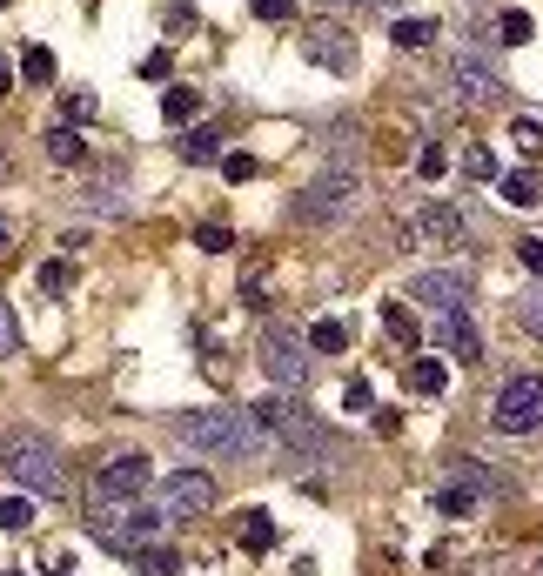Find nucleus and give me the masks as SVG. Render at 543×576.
Here are the masks:
<instances>
[{
  "instance_id": "2eb2a0df",
  "label": "nucleus",
  "mask_w": 543,
  "mask_h": 576,
  "mask_svg": "<svg viewBox=\"0 0 543 576\" xmlns=\"http://www.w3.org/2000/svg\"><path fill=\"white\" fill-rule=\"evenodd\" d=\"M383 329H389V342H396V349H423V315L416 309H403V302H383Z\"/></svg>"
},
{
  "instance_id": "2f4dec72",
  "label": "nucleus",
  "mask_w": 543,
  "mask_h": 576,
  "mask_svg": "<svg viewBox=\"0 0 543 576\" xmlns=\"http://www.w3.org/2000/svg\"><path fill=\"white\" fill-rule=\"evenodd\" d=\"M34 523V503L27 496H0V530H27Z\"/></svg>"
},
{
  "instance_id": "39448f33",
  "label": "nucleus",
  "mask_w": 543,
  "mask_h": 576,
  "mask_svg": "<svg viewBox=\"0 0 543 576\" xmlns=\"http://www.w3.org/2000/svg\"><path fill=\"white\" fill-rule=\"evenodd\" d=\"M255 362H262L269 389H309V369H316L309 335L289 329V322H269V329H262V342H255Z\"/></svg>"
},
{
  "instance_id": "f3484780",
  "label": "nucleus",
  "mask_w": 543,
  "mask_h": 576,
  "mask_svg": "<svg viewBox=\"0 0 543 576\" xmlns=\"http://www.w3.org/2000/svg\"><path fill=\"white\" fill-rule=\"evenodd\" d=\"M409 389H416V396H443V389H450V369L436 362V349L430 355L416 349V362H409Z\"/></svg>"
},
{
  "instance_id": "f8f14e48",
  "label": "nucleus",
  "mask_w": 543,
  "mask_h": 576,
  "mask_svg": "<svg viewBox=\"0 0 543 576\" xmlns=\"http://www.w3.org/2000/svg\"><path fill=\"white\" fill-rule=\"evenodd\" d=\"M450 74H456V101H470V108H476V101H497V94H503V74L483 61V54H456Z\"/></svg>"
},
{
  "instance_id": "7c9ffc66",
  "label": "nucleus",
  "mask_w": 543,
  "mask_h": 576,
  "mask_svg": "<svg viewBox=\"0 0 543 576\" xmlns=\"http://www.w3.org/2000/svg\"><path fill=\"white\" fill-rule=\"evenodd\" d=\"M195 248H208V255H228V248H235V228L202 222V228H195Z\"/></svg>"
},
{
  "instance_id": "a878e982",
  "label": "nucleus",
  "mask_w": 543,
  "mask_h": 576,
  "mask_svg": "<svg viewBox=\"0 0 543 576\" xmlns=\"http://www.w3.org/2000/svg\"><path fill=\"white\" fill-rule=\"evenodd\" d=\"M269 543H275L269 510H249V516H242V550H269Z\"/></svg>"
},
{
  "instance_id": "f704fd0d",
  "label": "nucleus",
  "mask_w": 543,
  "mask_h": 576,
  "mask_svg": "<svg viewBox=\"0 0 543 576\" xmlns=\"http://www.w3.org/2000/svg\"><path fill=\"white\" fill-rule=\"evenodd\" d=\"M41 288L47 295H68L74 288V262H41Z\"/></svg>"
},
{
  "instance_id": "a211bd4d",
  "label": "nucleus",
  "mask_w": 543,
  "mask_h": 576,
  "mask_svg": "<svg viewBox=\"0 0 543 576\" xmlns=\"http://www.w3.org/2000/svg\"><path fill=\"white\" fill-rule=\"evenodd\" d=\"M476 496H483V489H476L470 476H456V483H443V489H436L430 503H436V516H470V510H476Z\"/></svg>"
},
{
  "instance_id": "58836bf2",
  "label": "nucleus",
  "mask_w": 543,
  "mask_h": 576,
  "mask_svg": "<svg viewBox=\"0 0 543 576\" xmlns=\"http://www.w3.org/2000/svg\"><path fill=\"white\" fill-rule=\"evenodd\" d=\"M88 208H94V215H128L121 188H88Z\"/></svg>"
},
{
  "instance_id": "423d86ee",
  "label": "nucleus",
  "mask_w": 543,
  "mask_h": 576,
  "mask_svg": "<svg viewBox=\"0 0 543 576\" xmlns=\"http://www.w3.org/2000/svg\"><path fill=\"white\" fill-rule=\"evenodd\" d=\"M88 536L128 556V550H141V543H155V536H161V516H155V510H121V503H101V496H94Z\"/></svg>"
},
{
  "instance_id": "412c9836",
  "label": "nucleus",
  "mask_w": 543,
  "mask_h": 576,
  "mask_svg": "<svg viewBox=\"0 0 543 576\" xmlns=\"http://www.w3.org/2000/svg\"><path fill=\"white\" fill-rule=\"evenodd\" d=\"M497 41H503V47L537 41V14H530V7H503V14H497Z\"/></svg>"
},
{
  "instance_id": "c03bdc74",
  "label": "nucleus",
  "mask_w": 543,
  "mask_h": 576,
  "mask_svg": "<svg viewBox=\"0 0 543 576\" xmlns=\"http://www.w3.org/2000/svg\"><path fill=\"white\" fill-rule=\"evenodd\" d=\"M0 355H21V329H14V315L0 302Z\"/></svg>"
},
{
  "instance_id": "4c0bfd02",
  "label": "nucleus",
  "mask_w": 543,
  "mask_h": 576,
  "mask_svg": "<svg viewBox=\"0 0 543 576\" xmlns=\"http://www.w3.org/2000/svg\"><path fill=\"white\" fill-rule=\"evenodd\" d=\"M510 141H517L523 155H537V161H543V128H537V121H510Z\"/></svg>"
},
{
  "instance_id": "49530a36",
  "label": "nucleus",
  "mask_w": 543,
  "mask_h": 576,
  "mask_svg": "<svg viewBox=\"0 0 543 576\" xmlns=\"http://www.w3.org/2000/svg\"><path fill=\"white\" fill-rule=\"evenodd\" d=\"M88 114H94V94L74 88V94H68V121H88Z\"/></svg>"
},
{
  "instance_id": "c85d7f7f",
  "label": "nucleus",
  "mask_w": 543,
  "mask_h": 576,
  "mask_svg": "<svg viewBox=\"0 0 543 576\" xmlns=\"http://www.w3.org/2000/svg\"><path fill=\"white\" fill-rule=\"evenodd\" d=\"M329 148L342 168H356V121H329Z\"/></svg>"
},
{
  "instance_id": "5701e85b",
  "label": "nucleus",
  "mask_w": 543,
  "mask_h": 576,
  "mask_svg": "<svg viewBox=\"0 0 543 576\" xmlns=\"http://www.w3.org/2000/svg\"><path fill=\"white\" fill-rule=\"evenodd\" d=\"M436 34H443L436 21H396V27H389V41L409 47V54H416V47H436Z\"/></svg>"
},
{
  "instance_id": "a18cd8bd",
  "label": "nucleus",
  "mask_w": 543,
  "mask_h": 576,
  "mask_svg": "<svg viewBox=\"0 0 543 576\" xmlns=\"http://www.w3.org/2000/svg\"><path fill=\"white\" fill-rule=\"evenodd\" d=\"M517 262L530 268V275H543V242H537V235H523V242H517Z\"/></svg>"
},
{
  "instance_id": "b1692460",
  "label": "nucleus",
  "mask_w": 543,
  "mask_h": 576,
  "mask_svg": "<svg viewBox=\"0 0 543 576\" xmlns=\"http://www.w3.org/2000/svg\"><path fill=\"white\" fill-rule=\"evenodd\" d=\"M349 349V322H316L309 329V355H342Z\"/></svg>"
},
{
  "instance_id": "4468645a",
  "label": "nucleus",
  "mask_w": 543,
  "mask_h": 576,
  "mask_svg": "<svg viewBox=\"0 0 543 576\" xmlns=\"http://www.w3.org/2000/svg\"><path fill=\"white\" fill-rule=\"evenodd\" d=\"M416 242H423V248H463V215H456L450 201H423V215H416Z\"/></svg>"
},
{
  "instance_id": "e433bc0d",
  "label": "nucleus",
  "mask_w": 543,
  "mask_h": 576,
  "mask_svg": "<svg viewBox=\"0 0 543 576\" xmlns=\"http://www.w3.org/2000/svg\"><path fill=\"white\" fill-rule=\"evenodd\" d=\"M316 7H329V14H389L396 0H316Z\"/></svg>"
},
{
  "instance_id": "09e8293b",
  "label": "nucleus",
  "mask_w": 543,
  "mask_h": 576,
  "mask_svg": "<svg viewBox=\"0 0 543 576\" xmlns=\"http://www.w3.org/2000/svg\"><path fill=\"white\" fill-rule=\"evenodd\" d=\"M0 255H7V222H0Z\"/></svg>"
},
{
  "instance_id": "7ed1b4c3",
  "label": "nucleus",
  "mask_w": 543,
  "mask_h": 576,
  "mask_svg": "<svg viewBox=\"0 0 543 576\" xmlns=\"http://www.w3.org/2000/svg\"><path fill=\"white\" fill-rule=\"evenodd\" d=\"M255 429L275 436V443H289L295 456H322V449H329V429L295 402V389H269V396L255 402Z\"/></svg>"
},
{
  "instance_id": "3c124183",
  "label": "nucleus",
  "mask_w": 543,
  "mask_h": 576,
  "mask_svg": "<svg viewBox=\"0 0 543 576\" xmlns=\"http://www.w3.org/2000/svg\"><path fill=\"white\" fill-rule=\"evenodd\" d=\"M537 576H543V556H537Z\"/></svg>"
},
{
  "instance_id": "72a5a7b5",
  "label": "nucleus",
  "mask_w": 543,
  "mask_h": 576,
  "mask_svg": "<svg viewBox=\"0 0 543 576\" xmlns=\"http://www.w3.org/2000/svg\"><path fill=\"white\" fill-rule=\"evenodd\" d=\"M161 27H168V34H195V7H188V0H168V7H161Z\"/></svg>"
},
{
  "instance_id": "4be33fe9",
  "label": "nucleus",
  "mask_w": 543,
  "mask_h": 576,
  "mask_svg": "<svg viewBox=\"0 0 543 576\" xmlns=\"http://www.w3.org/2000/svg\"><path fill=\"white\" fill-rule=\"evenodd\" d=\"M195 114H202V94H195V88H168V94H161V121H175V128H188Z\"/></svg>"
},
{
  "instance_id": "bb28decb",
  "label": "nucleus",
  "mask_w": 543,
  "mask_h": 576,
  "mask_svg": "<svg viewBox=\"0 0 543 576\" xmlns=\"http://www.w3.org/2000/svg\"><path fill=\"white\" fill-rule=\"evenodd\" d=\"M503 181V201H510V208H530V201H537V175H530V168H517V175H497Z\"/></svg>"
},
{
  "instance_id": "dca6fc26",
  "label": "nucleus",
  "mask_w": 543,
  "mask_h": 576,
  "mask_svg": "<svg viewBox=\"0 0 543 576\" xmlns=\"http://www.w3.org/2000/svg\"><path fill=\"white\" fill-rule=\"evenodd\" d=\"M41 148H47V161H54V168H81V161H88V141H81L74 128H47Z\"/></svg>"
},
{
  "instance_id": "f03ea898",
  "label": "nucleus",
  "mask_w": 543,
  "mask_h": 576,
  "mask_svg": "<svg viewBox=\"0 0 543 576\" xmlns=\"http://www.w3.org/2000/svg\"><path fill=\"white\" fill-rule=\"evenodd\" d=\"M0 469H7V476H14L21 489H34V496H61V489H68L61 449L47 443V436H34V429H14V436H0Z\"/></svg>"
},
{
  "instance_id": "f257e3e1",
  "label": "nucleus",
  "mask_w": 543,
  "mask_h": 576,
  "mask_svg": "<svg viewBox=\"0 0 543 576\" xmlns=\"http://www.w3.org/2000/svg\"><path fill=\"white\" fill-rule=\"evenodd\" d=\"M175 436L188 449H202V456H222V463H249V456H262V429H255V416H242V409H181L175 416Z\"/></svg>"
},
{
  "instance_id": "473e14b6",
  "label": "nucleus",
  "mask_w": 543,
  "mask_h": 576,
  "mask_svg": "<svg viewBox=\"0 0 543 576\" xmlns=\"http://www.w3.org/2000/svg\"><path fill=\"white\" fill-rule=\"evenodd\" d=\"M517 322H523V329H530V335L543 342V288H530V295L517 302Z\"/></svg>"
},
{
  "instance_id": "8fccbe9b",
  "label": "nucleus",
  "mask_w": 543,
  "mask_h": 576,
  "mask_svg": "<svg viewBox=\"0 0 543 576\" xmlns=\"http://www.w3.org/2000/svg\"><path fill=\"white\" fill-rule=\"evenodd\" d=\"M0 576H21V570H0Z\"/></svg>"
},
{
  "instance_id": "ddd939ff",
  "label": "nucleus",
  "mask_w": 543,
  "mask_h": 576,
  "mask_svg": "<svg viewBox=\"0 0 543 576\" xmlns=\"http://www.w3.org/2000/svg\"><path fill=\"white\" fill-rule=\"evenodd\" d=\"M302 54H309L316 67H329V74H356V41H349V34H342L336 21L316 27V34L302 41Z\"/></svg>"
},
{
  "instance_id": "9b49d317",
  "label": "nucleus",
  "mask_w": 543,
  "mask_h": 576,
  "mask_svg": "<svg viewBox=\"0 0 543 576\" xmlns=\"http://www.w3.org/2000/svg\"><path fill=\"white\" fill-rule=\"evenodd\" d=\"M470 295H476L470 268H423V275H416V302H430V315L470 309Z\"/></svg>"
},
{
  "instance_id": "6ab92c4d",
  "label": "nucleus",
  "mask_w": 543,
  "mask_h": 576,
  "mask_svg": "<svg viewBox=\"0 0 543 576\" xmlns=\"http://www.w3.org/2000/svg\"><path fill=\"white\" fill-rule=\"evenodd\" d=\"M181 161H188V168L222 161V134H215V128H188V134H181Z\"/></svg>"
},
{
  "instance_id": "9d476101",
  "label": "nucleus",
  "mask_w": 543,
  "mask_h": 576,
  "mask_svg": "<svg viewBox=\"0 0 543 576\" xmlns=\"http://www.w3.org/2000/svg\"><path fill=\"white\" fill-rule=\"evenodd\" d=\"M148 489H155L148 456H114V463L94 469V496H101V503H135V496H148Z\"/></svg>"
},
{
  "instance_id": "1a4fd4ad",
  "label": "nucleus",
  "mask_w": 543,
  "mask_h": 576,
  "mask_svg": "<svg viewBox=\"0 0 543 576\" xmlns=\"http://www.w3.org/2000/svg\"><path fill=\"white\" fill-rule=\"evenodd\" d=\"M423 342H430V349H450L456 362H470V369H483V335H476L470 309H443V315H430V322H423Z\"/></svg>"
},
{
  "instance_id": "a19ab883",
  "label": "nucleus",
  "mask_w": 543,
  "mask_h": 576,
  "mask_svg": "<svg viewBox=\"0 0 543 576\" xmlns=\"http://www.w3.org/2000/svg\"><path fill=\"white\" fill-rule=\"evenodd\" d=\"M443 168H450V155H443V148H436V141H430V148L416 155V175H423V181H436V175H443Z\"/></svg>"
},
{
  "instance_id": "393cba45",
  "label": "nucleus",
  "mask_w": 543,
  "mask_h": 576,
  "mask_svg": "<svg viewBox=\"0 0 543 576\" xmlns=\"http://www.w3.org/2000/svg\"><path fill=\"white\" fill-rule=\"evenodd\" d=\"M21 81H34V88L54 81V47H27L21 54Z\"/></svg>"
},
{
  "instance_id": "c9c22d12",
  "label": "nucleus",
  "mask_w": 543,
  "mask_h": 576,
  "mask_svg": "<svg viewBox=\"0 0 543 576\" xmlns=\"http://www.w3.org/2000/svg\"><path fill=\"white\" fill-rule=\"evenodd\" d=\"M262 288H269V268L249 262V268H242V302H249V309H262Z\"/></svg>"
},
{
  "instance_id": "79ce46f5",
  "label": "nucleus",
  "mask_w": 543,
  "mask_h": 576,
  "mask_svg": "<svg viewBox=\"0 0 543 576\" xmlns=\"http://www.w3.org/2000/svg\"><path fill=\"white\" fill-rule=\"evenodd\" d=\"M342 402H349L356 416H369V402H376V396H369V382H362V376H349V389H342Z\"/></svg>"
},
{
  "instance_id": "0eeeda50",
  "label": "nucleus",
  "mask_w": 543,
  "mask_h": 576,
  "mask_svg": "<svg viewBox=\"0 0 543 576\" xmlns=\"http://www.w3.org/2000/svg\"><path fill=\"white\" fill-rule=\"evenodd\" d=\"M490 422L497 436H537L543 429V376H510L490 402Z\"/></svg>"
},
{
  "instance_id": "aec40b11",
  "label": "nucleus",
  "mask_w": 543,
  "mask_h": 576,
  "mask_svg": "<svg viewBox=\"0 0 543 576\" xmlns=\"http://www.w3.org/2000/svg\"><path fill=\"white\" fill-rule=\"evenodd\" d=\"M128 563H135L141 576H181V556L168 550V543H141V550H128Z\"/></svg>"
},
{
  "instance_id": "ea45409f",
  "label": "nucleus",
  "mask_w": 543,
  "mask_h": 576,
  "mask_svg": "<svg viewBox=\"0 0 543 576\" xmlns=\"http://www.w3.org/2000/svg\"><path fill=\"white\" fill-rule=\"evenodd\" d=\"M168 74H175V54H168V47H155V54L141 61V81H168Z\"/></svg>"
},
{
  "instance_id": "de8ad7c7",
  "label": "nucleus",
  "mask_w": 543,
  "mask_h": 576,
  "mask_svg": "<svg viewBox=\"0 0 543 576\" xmlns=\"http://www.w3.org/2000/svg\"><path fill=\"white\" fill-rule=\"evenodd\" d=\"M0 94H14V67L0 61Z\"/></svg>"
},
{
  "instance_id": "6e6552de",
  "label": "nucleus",
  "mask_w": 543,
  "mask_h": 576,
  "mask_svg": "<svg viewBox=\"0 0 543 576\" xmlns=\"http://www.w3.org/2000/svg\"><path fill=\"white\" fill-rule=\"evenodd\" d=\"M215 510V476L208 469H175V476H161V516H175V523H195V516Z\"/></svg>"
},
{
  "instance_id": "20e7f679",
  "label": "nucleus",
  "mask_w": 543,
  "mask_h": 576,
  "mask_svg": "<svg viewBox=\"0 0 543 576\" xmlns=\"http://www.w3.org/2000/svg\"><path fill=\"white\" fill-rule=\"evenodd\" d=\"M356 195H362V175H356V168H342V161H329V168L295 195L289 215H295V228H336L342 215L356 208Z\"/></svg>"
},
{
  "instance_id": "c756f323",
  "label": "nucleus",
  "mask_w": 543,
  "mask_h": 576,
  "mask_svg": "<svg viewBox=\"0 0 543 576\" xmlns=\"http://www.w3.org/2000/svg\"><path fill=\"white\" fill-rule=\"evenodd\" d=\"M463 175H470V181H497V155H490L483 141H476V148H463Z\"/></svg>"
},
{
  "instance_id": "cd10ccee",
  "label": "nucleus",
  "mask_w": 543,
  "mask_h": 576,
  "mask_svg": "<svg viewBox=\"0 0 543 576\" xmlns=\"http://www.w3.org/2000/svg\"><path fill=\"white\" fill-rule=\"evenodd\" d=\"M255 168H262V161H255V155H242V148H228V155H222V181H235V188H249V181H255Z\"/></svg>"
},
{
  "instance_id": "37998d69",
  "label": "nucleus",
  "mask_w": 543,
  "mask_h": 576,
  "mask_svg": "<svg viewBox=\"0 0 543 576\" xmlns=\"http://www.w3.org/2000/svg\"><path fill=\"white\" fill-rule=\"evenodd\" d=\"M255 21H295V0H255Z\"/></svg>"
}]
</instances>
